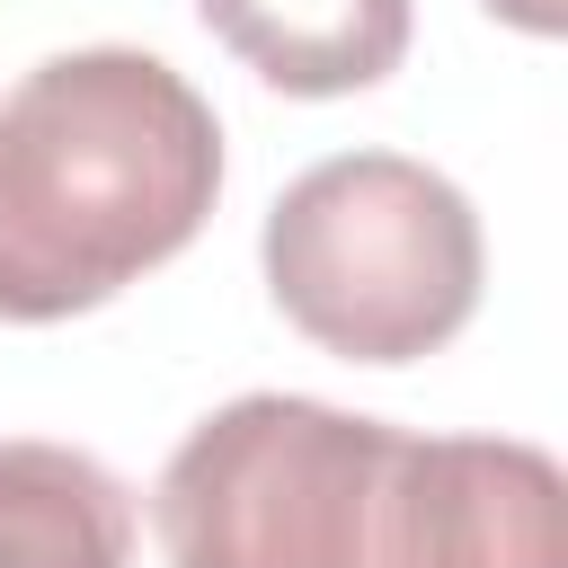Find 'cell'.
<instances>
[{"label": "cell", "mask_w": 568, "mask_h": 568, "mask_svg": "<svg viewBox=\"0 0 568 568\" xmlns=\"http://www.w3.org/2000/svg\"><path fill=\"white\" fill-rule=\"evenodd\" d=\"M195 18L284 98L373 89L408 53V0H195Z\"/></svg>", "instance_id": "5"}, {"label": "cell", "mask_w": 568, "mask_h": 568, "mask_svg": "<svg viewBox=\"0 0 568 568\" xmlns=\"http://www.w3.org/2000/svg\"><path fill=\"white\" fill-rule=\"evenodd\" d=\"M0 568H133V488L44 435H0Z\"/></svg>", "instance_id": "6"}, {"label": "cell", "mask_w": 568, "mask_h": 568, "mask_svg": "<svg viewBox=\"0 0 568 568\" xmlns=\"http://www.w3.org/2000/svg\"><path fill=\"white\" fill-rule=\"evenodd\" d=\"M222 195V124L142 44L44 53L0 89V320L44 328L169 266Z\"/></svg>", "instance_id": "1"}, {"label": "cell", "mask_w": 568, "mask_h": 568, "mask_svg": "<svg viewBox=\"0 0 568 568\" xmlns=\"http://www.w3.org/2000/svg\"><path fill=\"white\" fill-rule=\"evenodd\" d=\"M506 27H524V36H559L568 27V0H488Z\"/></svg>", "instance_id": "7"}, {"label": "cell", "mask_w": 568, "mask_h": 568, "mask_svg": "<svg viewBox=\"0 0 568 568\" xmlns=\"http://www.w3.org/2000/svg\"><path fill=\"white\" fill-rule=\"evenodd\" d=\"M399 568H568V479L515 435H417Z\"/></svg>", "instance_id": "4"}, {"label": "cell", "mask_w": 568, "mask_h": 568, "mask_svg": "<svg viewBox=\"0 0 568 568\" xmlns=\"http://www.w3.org/2000/svg\"><path fill=\"white\" fill-rule=\"evenodd\" d=\"M275 311L346 364H417L479 311L488 240L470 195L408 151H337L302 169L257 231Z\"/></svg>", "instance_id": "3"}, {"label": "cell", "mask_w": 568, "mask_h": 568, "mask_svg": "<svg viewBox=\"0 0 568 568\" xmlns=\"http://www.w3.org/2000/svg\"><path fill=\"white\" fill-rule=\"evenodd\" d=\"M408 488L417 435L328 399L240 390L160 462L151 532L169 568H399Z\"/></svg>", "instance_id": "2"}]
</instances>
